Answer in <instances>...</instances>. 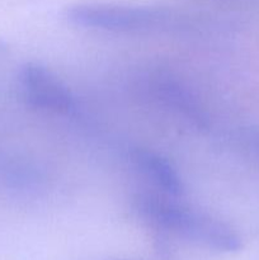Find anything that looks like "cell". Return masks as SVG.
<instances>
[{
  "instance_id": "1",
  "label": "cell",
  "mask_w": 259,
  "mask_h": 260,
  "mask_svg": "<svg viewBox=\"0 0 259 260\" xmlns=\"http://www.w3.org/2000/svg\"><path fill=\"white\" fill-rule=\"evenodd\" d=\"M168 197L142 193L135 198L134 207L140 218L159 233L170 234L221 253H234L241 248L239 235L225 222L178 205Z\"/></svg>"
},
{
  "instance_id": "2",
  "label": "cell",
  "mask_w": 259,
  "mask_h": 260,
  "mask_svg": "<svg viewBox=\"0 0 259 260\" xmlns=\"http://www.w3.org/2000/svg\"><path fill=\"white\" fill-rule=\"evenodd\" d=\"M73 24L109 32H151L177 24L178 15L163 8L113 3H80L66 8Z\"/></svg>"
},
{
  "instance_id": "3",
  "label": "cell",
  "mask_w": 259,
  "mask_h": 260,
  "mask_svg": "<svg viewBox=\"0 0 259 260\" xmlns=\"http://www.w3.org/2000/svg\"><path fill=\"white\" fill-rule=\"evenodd\" d=\"M19 85L24 99L33 108L70 114L76 109L75 99L68 86L47 68L28 62L19 73Z\"/></svg>"
},
{
  "instance_id": "4",
  "label": "cell",
  "mask_w": 259,
  "mask_h": 260,
  "mask_svg": "<svg viewBox=\"0 0 259 260\" xmlns=\"http://www.w3.org/2000/svg\"><path fill=\"white\" fill-rule=\"evenodd\" d=\"M150 95L165 109H169L195 126H207V116L192 91L170 74L156 73L147 79Z\"/></svg>"
},
{
  "instance_id": "5",
  "label": "cell",
  "mask_w": 259,
  "mask_h": 260,
  "mask_svg": "<svg viewBox=\"0 0 259 260\" xmlns=\"http://www.w3.org/2000/svg\"><path fill=\"white\" fill-rule=\"evenodd\" d=\"M131 161L141 174L156 185L165 196L179 197L184 190L182 178L165 157L151 150L136 149L131 152Z\"/></svg>"
},
{
  "instance_id": "6",
  "label": "cell",
  "mask_w": 259,
  "mask_h": 260,
  "mask_svg": "<svg viewBox=\"0 0 259 260\" xmlns=\"http://www.w3.org/2000/svg\"><path fill=\"white\" fill-rule=\"evenodd\" d=\"M248 141L254 150L259 154V131H250L248 134Z\"/></svg>"
}]
</instances>
